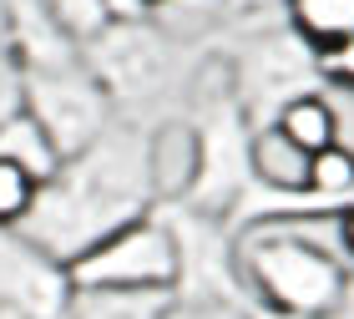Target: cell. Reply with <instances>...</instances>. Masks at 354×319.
Listing matches in <instances>:
<instances>
[{
	"mask_svg": "<svg viewBox=\"0 0 354 319\" xmlns=\"http://www.w3.org/2000/svg\"><path fill=\"white\" fill-rule=\"evenodd\" d=\"M157 203L152 163H147V127L111 122L102 137L66 157L51 178L36 188V203L21 233L46 248L56 264H71L82 248L132 218H147Z\"/></svg>",
	"mask_w": 354,
	"mask_h": 319,
	"instance_id": "cell-1",
	"label": "cell"
},
{
	"mask_svg": "<svg viewBox=\"0 0 354 319\" xmlns=\"http://www.w3.org/2000/svg\"><path fill=\"white\" fill-rule=\"evenodd\" d=\"M233 268L259 299V314L329 319L339 314L349 268L324 244H314L309 218H268L233 233Z\"/></svg>",
	"mask_w": 354,
	"mask_h": 319,
	"instance_id": "cell-2",
	"label": "cell"
},
{
	"mask_svg": "<svg viewBox=\"0 0 354 319\" xmlns=\"http://www.w3.org/2000/svg\"><path fill=\"white\" fill-rule=\"evenodd\" d=\"M71 289H147V294H172L177 289V238L162 213L132 218L106 238H96L66 264Z\"/></svg>",
	"mask_w": 354,
	"mask_h": 319,
	"instance_id": "cell-3",
	"label": "cell"
},
{
	"mask_svg": "<svg viewBox=\"0 0 354 319\" xmlns=\"http://www.w3.org/2000/svg\"><path fill=\"white\" fill-rule=\"evenodd\" d=\"M21 107L41 122V132L61 152V163L91 147L111 127V97L86 71L82 56L61 61V66H21Z\"/></svg>",
	"mask_w": 354,
	"mask_h": 319,
	"instance_id": "cell-4",
	"label": "cell"
},
{
	"mask_svg": "<svg viewBox=\"0 0 354 319\" xmlns=\"http://www.w3.org/2000/svg\"><path fill=\"white\" fill-rule=\"evenodd\" d=\"M82 61L102 82L111 107L152 102L172 82V41L147 21H106L96 36L82 41Z\"/></svg>",
	"mask_w": 354,
	"mask_h": 319,
	"instance_id": "cell-5",
	"label": "cell"
},
{
	"mask_svg": "<svg viewBox=\"0 0 354 319\" xmlns=\"http://www.w3.org/2000/svg\"><path fill=\"white\" fill-rule=\"evenodd\" d=\"M228 76H233V97L243 107L248 127H268L283 102L304 97V91H319L314 51L288 26L259 36L238 61H228Z\"/></svg>",
	"mask_w": 354,
	"mask_h": 319,
	"instance_id": "cell-6",
	"label": "cell"
},
{
	"mask_svg": "<svg viewBox=\"0 0 354 319\" xmlns=\"http://www.w3.org/2000/svg\"><path fill=\"white\" fill-rule=\"evenodd\" d=\"M71 299L66 264L36 248L21 228H0V309H26L41 319H61Z\"/></svg>",
	"mask_w": 354,
	"mask_h": 319,
	"instance_id": "cell-7",
	"label": "cell"
},
{
	"mask_svg": "<svg viewBox=\"0 0 354 319\" xmlns=\"http://www.w3.org/2000/svg\"><path fill=\"white\" fill-rule=\"evenodd\" d=\"M248 193L259 198L309 193V152H299L273 122L248 132Z\"/></svg>",
	"mask_w": 354,
	"mask_h": 319,
	"instance_id": "cell-8",
	"label": "cell"
},
{
	"mask_svg": "<svg viewBox=\"0 0 354 319\" xmlns=\"http://www.w3.org/2000/svg\"><path fill=\"white\" fill-rule=\"evenodd\" d=\"M167 299L147 289H71L61 319H162Z\"/></svg>",
	"mask_w": 354,
	"mask_h": 319,
	"instance_id": "cell-9",
	"label": "cell"
},
{
	"mask_svg": "<svg viewBox=\"0 0 354 319\" xmlns=\"http://www.w3.org/2000/svg\"><path fill=\"white\" fill-rule=\"evenodd\" d=\"M283 15L288 30L309 51H324V46L354 36V0H283Z\"/></svg>",
	"mask_w": 354,
	"mask_h": 319,
	"instance_id": "cell-10",
	"label": "cell"
},
{
	"mask_svg": "<svg viewBox=\"0 0 354 319\" xmlns=\"http://www.w3.org/2000/svg\"><path fill=\"white\" fill-rule=\"evenodd\" d=\"M273 127H279L299 152H309V157L319 147H329V142H339V111L319 97V91H304V97L283 102L279 117H273Z\"/></svg>",
	"mask_w": 354,
	"mask_h": 319,
	"instance_id": "cell-11",
	"label": "cell"
},
{
	"mask_svg": "<svg viewBox=\"0 0 354 319\" xmlns=\"http://www.w3.org/2000/svg\"><path fill=\"white\" fill-rule=\"evenodd\" d=\"M0 157H6V163H15L21 172H30L36 183H46V178L61 167V152L51 147V137L41 132V122L30 117L26 107L15 111V117L0 122Z\"/></svg>",
	"mask_w": 354,
	"mask_h": 319,
	"instance_id": "cell-12",
	"label": "cell"
},
{
	"mask_svg": "<svg viewBox=\"0 0 354 319\" xmlns=\"http://www.w3.org/2000/svg\"><path fill=\"white\" fill-rule=\"evenodd\" d=\"M309 193L324 198V203H334V208L354 203V147L329 142V147H319L309 157Z\"/></svg>",
	"mask_w": 354,
	"mask_h": 319,
	"instance_id": "cell-13",
	"label": "cell"
},
{
	"mask_svg": "<svg viewBox=\"0 0 354 319\" xmlns=\"http://www.w3.org/2000/svg\"><path fill=\"white\" fill-rule=\"evenodd\" d=\"M36 188L41 183L30 178V172H21L15 163L0 157V228H21L30 203H36Z\"/></svg>",
	"mask_w": 354,
	"mask_h": 319,
	"instance_id": "cell-14",
	"label": "cell"
},
{
	"mask_svg": "<svg viewBox=\"0 0 354 319\" xmlns=\"http://www.w3.org/2000/svg\"><path fill=\"white\" fill-rule=\"evenodd\" d=\"M162 319H259V314L243 299H183V294H172Z\"/></svg>",
	"mask_w": 354,
	"mask_h": 319,
	"instance_id": "cell-15",
	"label": "cell"
},
{
	"mask_svg": "<svg viewBox=\"0 0 354 319\" xmlns=\"http://www.w3.org/2000/svg\"><path fill=\"white\" fill-rule=\"evenodd\" d=\"M314 66H319V82H329L339 91H354V36L314 51Z\"/></svg>",
	"mask_w": 354,
	"mask_h": 319,
	"instance_id": "cell-16",
	"label": "cell"
},
{
	"mask_svg": "<svg viewBox=\"0 0 354 319\" xmlns=\"http://www.w3.org/2000/svg\"><path fill=\"white\" fill-rule=\"evenodd\" d=\"M21 111V61L10 46H0V122Z\"/></svg>",
	"mask_w": 354,
	"mask_h": 319,
	"instance_id": "cell-17",
	"label": "cell"
},
{
	"mask_svg": "<svg viewBox=\"0 0 354 319\" xmlns=\"http://www.w3.org/2000/svg\"><path fill=\"white\" fill-rule=\"evenodd\" d=\"M334 223H339V244H344V259L354 264V203H344V208L334 213Z\"/></svg>",
	"mask_w": 354,
	"mask_h": 319,
	"instance_id": "cell-18",
	"label": "cell"
},
{
	"mask_svg": "<svg viewBox=\"0 0 354 319\" xmlns=\"http://www.w3.org/2000/svg\"><path fill=\"white\" fill-rule=\"evenodd\" d=\"M0 319H41V314H26V309H0Z\"/></svg>",
	"mask_w": 354,
	"mask_h": 319,
	"instance_id": "cell-19",
	"label": "cell"
},
{
	"mask_svg": "<svg viewBox=\"0 0 354 319\" xmlns=\"http://www.w3.org/2000/svg\"><path fill=\"white\" fill-rule=\"evenodd\" d=\"M132 6H137V10H142V15H147V10H152V6H162V0H132Z\"/></svg>",
	"mask_w": 354,
	"mask_h": 319,
	"instance_id": "cell-20",
	"label": "cell"
}]
</instances>
